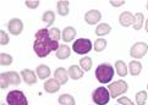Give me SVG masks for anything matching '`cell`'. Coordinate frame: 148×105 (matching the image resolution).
<instances>
[{"instance_id":"cell-17","label":"cell","mask_w":148,"mask_h":105,"mask_svg":"<svg viewBox=\"0 0 148 105\" xmlns=\"http://www.w3.org/2000/svg\"><path fill=\"white\" fill-rule=\"evenodd\" d=\"M55 54L59 60H66L71 55V48L67 44H60V46L55 51Z\"/></svg>"},{"instance_id":"cell-28","label":"cell","mask_w":148,"mask_h":105,"mask_svg":"<svg viewBox=\"0 0 148 105\" xmlns=\"http://www.w3.org/2000/svg\"><path fill=\"white\" fill-rule=\"evenodd\" d=\"M93 48H94V50H96L97 52L103 51L105 48H107V40H105L104 38L96 39V42H94V44H93Z\"/></svg>"},{"instance_id":"cell-18","label":"cell","mask_w":148,"mask_h":105,"mask_svg":"<svg viewBox=\"0 0 148 105\" xmlns=\"http://www.w3.org/2000/svg\"><path fill=\"white\" fill-rule=\"evenodd\" d=\"M115 71L120 77H125L129 73V67L126 66L125 61L118 60V61H115Z\"/></svg>"},{"instance_id":"cell-40","label":"cell","mask_w":148,"mask_h":105,"mask_svg":"<svg viewBox=\"0 0 148 105\" xmlns=\"http://www.w3.org/2000/svg\"><path fill=\"white\" fill-rule=\"evenodd\" d=\"M118 105H119V104H118Z\"/></svg>"},{"instance_id":"cell-22","label":"cell","mask_w":148,"mask_h":105,"mask_svg":"<svg viewBox=\"0 0 148 105\" xmlns=\"http://www.w3.org/2000/svg\"><path fill=\"white\" fill-rule=\"evenodd\" d=\"M110 32H112V27H110V25H108V23H99L96 28V34L99 37L107 35Z\"/></svg>"},{"instance_id":"cell-12","label":"cell","mask_w":148,"mask_h":105,"mask_svg":"<svg viewBox=\"0 0 148 105\" xmlns=\"http://www.w3.org/2000/svg\"><path fill=\"white\" fill-rule=\"evenodd\" d=\"M43 87H44V91H45L47 93L53 94V93H56L58 91H60L61 85L55 80V78H49V80H47V81L44 82Z\"/></svg>"},{"instance_id":"cell-14","label":"cell","mask_w":148,"mask_h":105,"mask_svg":"<svg viewBox=\"0 0 148 105\" xmlns=\"http://www.w3.org/2000/svg\"><path fill=\"white\" fill-rule=\"evenodd\" d=\"M76 33H77V31L73 28L72 26H67V27H65L64 29H62V32H61V39L64 40L65 43L72 42L73 39H75Z\"/></svg>"},{"instance_id":"cell-24","label":"cell","mask_w":148,"mask_h":105,"mask_svg":"<svg viewBox=\"0 0 148 105\" xmlns=\"http://www.w3.org/2000/svg\"><path fill=\"white\" fill-rule=\"evenodd\" d=\"M58 100H59L60 105H75L76 104L75 98H73L71 94H61Z\"/></svg>"},{"instance_id":"cell-29","label":"cell","mask_w":148,"mask_h":105,"mask_svg":"<svg viewBox=\"0 0 148 105\" xmlns=\"http://www.w3.org/2000/svg\"><path fill=\"white\" fill-rule=\"evenodd\" d=\"M0 64L1 66H10L12 64V56L6 52H1L0 54Z\"/></svg>"},{"instance_id":"cell-35","label":"cell","mask_w":148,"mask_h":105,"mask_svg":"<svg viewBox=\"0 0 148 105\" xmlns=\"http://www.w3.org/2000/svg\"><path fill=\"white\" fill-rule=\"evenodd\" d=\"M109 3L114 7H120V6H123V5L125 4V0H110Z\"/></svg>"},{"instance_id":"cell-3","label":"cell","mask_w":148,"mask_h":105,"mask_svg":"<svg viewBox=\"0 0 148 105\" xmlns=\"http://www.w3.org/2000/svg\"><path fill=\"white\" fill-rule=\"evenodd\" d=\"M110 98L112 97H110L108 88H105L103 86L96 88L92 92V100L97 105H107L110 100Z\"/></svg>"},{"instance_id":"cell-19","label":"cell","mask_w":148,"mask_h":105,"mask_svg":"<svg viewBox=\"0 0 148 105\" xmlns=\"http://www.w3.org/2000/svg\"><path fill=\"white\" fill-rule=\"evenodd\" d=\"M127 67H129V73L131 76H138L142 71V64L137 60L131 61Z\"/></svg>"},{"instance_id":"cell-15","label":"cell","mask_w":148,"mask_h":105,"mask_svg":"<svg viewBox=\"0 0 148 105\" xmlns=\"http://www.w3.org/2000/svg\"><path fill=\"white\" fill-rule=\"evenodd\" d=\"M1 76H4L5 78H6L10 85H12V86H18L21 83V78H22L17 72H15V71L1 72Z\"/></svg>"},{"instance_id":"cell-32","label":"cell","mask_w":148,"mask_h":105,"mask_svg":"<svg viewBox=\"0 0 148 105\" xmlns=\"http://www.w3.org/2000/svg\"><path fill=\"white\" fill-rule=\"evenodd\" d=\"M118 103H119V105H135V103L127 97H120L118 99Z\"/></svg>"},{"instance_id":"cell-39","label":"cell","mask_w":148,"mask_h":105,"mask_svg":"<svg viewBox=\"0 0 148 105\" xmlns=\"http://www.w3.org/2000/svg\"><path fill=\"white\" fill-rule=\"evenodd\" d=\"M1 105H8V104H1Z\"/></svg>"},{"instance_id":"cell-23","label":"cell","mask_w":148,"mask_h":105,"mask_svg":"<svg viewBox=\"0 0 148 105\" xmlns=\"http://www.w3.org/2000/svg\"><path fill=\"white\" fill-rule=\"evenodd\" d=\"M42 21L47 25V27H50V26L54 23L55 21V14L51 11V10H48V11H45L43 14V16H42Z\"/></svg>"},{"instance_id":"cell-38","label":"cell","mask_w":148,"mask_h":105,"mask_svg":"<svg viewBox=\"0 0 148 105\" xmlns=\"http://www.w3.org/2000/svg\"><path fill=\"white\" fill-rule=\"evenodd\" d=\"M147 91H148V85H147Z\"/></svg>"},{"instance_id":"cell-5","label":"cell","mask_w":148,"mask_h":105,"mask_svg":"<svg viewBox=\"0 0 148 105\" xmlns=\"http://www.w3.org/2000/svg\"><path fill=\"white\" fill-rule=\"evenodd\" d=\"M93 48L92 42L88 38H78L72 43V50L78 55H86Z\"/></svg>"},{"instance_id":"cell-10","label":"cell","mask_w":148,"mask_h":105,"mask_svg":"<svg viewBox=\"0 0 148 105\" xmlns=\"http://www.w3.org/2000/svg\"><path fill=\"white\" fill-rule=\"evenodd\" d=\"M21 77H22V81L26 83L27 86H33L37 83V75L36 72L29 70V69H25L21 71Z\"/></svg>"},{"instance_id":"cell-25","label":"cell","mask_w":148,"mask_h":105,"mask_svg":"<svg viewBox=\"0 0 148 105\" xmlns=\"http://www.w3.org/2000/svg\"><path fill=\"white\" fill-rule=\"evenodd\" d=\"M92 65H93V61L92 59L89 56H83L81 57V60H80V67L83 70V71H89L92 69Z\"/></svg>"},{"instance_id":"cell-16","label":"cell","mask_w":148,"mask_h":105,"mask_svg":"<svg viewBox=\"0 0 148 105\" xmlns=\"http://www.w3.org/2000/svg\"><path fill=\"white\" fill-rule=\"evenodd\" d=\"M69 77L71 78V80H80V78L83 77V73L84 71L80 67V65H71L70 67H69Z\"/></svg>"},{"instance_id":"cell-7","label":"cell","mask_w":148,"mask_h":105,"mask_svg":"<svg viewBox=\"0 0 148 105\" xmlns=\"http://www.w3.org/2000/svg\"><path fill=\"white\" fill-rule=\"evenodd\" d=\"M148 51V44L146 42H137L134 45L131 46L130 49V56L132 57L134 60L137 59H142Z\"/></svg>"},{"instance_id":"cell-4","label":"cell","mask_w":148,"mask_h":105,"mask_svg":"<svg viewBox=\"0 0 148 105\" xmlns=\"http://www.w3.org/2000/svg\"><path fill=\"white\" fill-rule=\"evenodd\" d=\"M127 89H129V85L126 83V81H123V80L114 81L112 83H109L108 86V91L112 98H119L120 95H123L124 93L127 92Z\"/></svg>"},{"instance_id":"cell-20","label":"cell","mask_w":148,"mask_h":105,"mask_svg":"<svg viewBox=\"0 0 148 105\" xmlns=\"http://www.w3.org/2000/svg\"><path fill=\"white\" fill-rule=\"evenodd\" d=\"M37 76H38V78H40V80H47L49 76H50V69H49V66H47V65H39V66H37Z\"/></svg>"},{"instance_id":"cell-9","label":"cell","mask_w":148,"mask_h":105,"mask_svg":"<svg viewBox=\"0 0 148 105\" xmlns=\"http://www.w3.org/2000/svg\"><path fill=\"white\" fill-rule=\"evenodd\" d=\"M100 20H102V14H100L99 10H96V9L89 10V11H87L86 15H84V21H86V23L91 25V26L97 25Z\"/></svg>"},{"instance_id":"cell-30","label":"cell","mask_w":148,"mask_h":105,"mask_svg":"<svg viewBox=\"0 0 148 105\" xmlns=\"http://www.w3.org/2000/svg\"><path fill=\"white\" fill-rule=\"evenodd\" d=\"M49 34H50V37L54 40H56V42H59V39H61V31L58 28V27H51V28H49Z\"/></svg>"},{"instance_id":"cell-26","label":"cell","mask_w":148,"mask_h":105,"mask_svg":"<svg viewBox=\"0 0 148 105\" xmlns=\"http://www.w3.org/2000/svg\"><path fill=\"white\" fill-rule=\"evenodd\" d=\"M145 23V15L142 12H136L135 14V23H134V28L136 31H140L142 28V26Z\"/></svg>"},{"instance_id":"cell-21","label":"cell","mask_w":148,"mask_h":105,"mask_svg":"<svg viewBox=\"0 0 148 105\" xmlns=\"http://www.w3.org/2000/svg\"><path fill=\"white\" fill-rule=\"evenodd\" d=\"M69 5H70V1H65V0H61V1L56 3L58 14L60 16H67L69 15Z\"/></svg>"},{"instance_id":"cell-27","label":"cell","mask_w":148,"mask_h":105,"mask_svg":"<svg viewBox=\"0 0 148 105\" xmlns=\"http://www.w3.org/2000/svg\"><path fill=\"white\" fill-rule=\"evenodd\" d=\"M135 102L136 105H146L147 102V92L146 91H140L136 93V97H135Z\"/></svg>"},{"instance_id":"cell-31","label":"cell","mask_w":148,"mask_h":105,"mask_svg":"<svg viewBox=\"0 0 148 105\" xmlns=\"http://www.w3.org/2000/svg\"><path fill=\"white\" fill-rule=\"evenodd\" d=\"M9 42H10L9 34L5 32L4 29H1L0 31V43H1V45H6V44H9Z\"/></svg>"},{"instance_id":"cell-33","label":"cell","mask_w":148,"mask_h":105,"mask_svg":"<svg viewBox=\"0 0 148 105\" xmlns=\"http://www.w3.org/2000/svg\"><path fill=\"white\" fill-rule=\"evenodd\" d=\"M25 5L28 9H37L39 6V1H38V0H26Z\"/></svg>"},{"instance_id":"cell-11","label":"cell","mask_w":148,"mask_h":105,"mask_svg":"<svg viewBox=\"0 0 148 105\" xmlns=\"http://www.w3.org/2000/svg\"><path fill=\"white\" fill-rule=\"evenodd\" d=\"M119 22L123 27H130V26H134L135 23V15L130 12V11H124L120 14L119 16Z\"/></svg>"},{"instance_id":"cell-1","label":"cell","mask_w":148,"mask_h":105,"mask_svg":"<svg viewBox=\"0 0 148 105\" xmlns=\"http://www.w3.org/2000/svg\"><path fill=\"white\" fill-rule=\"evenodd\" d=\"M60 46L59 42L54 40L49 34V28H40L34 34L33 50L38 57L48 56L51 51H56Z\"/></svg>"},{"instance_id":"cell-2","label":"cell","mask_w":148,"mask_h":105,"mask_svg":"<svg viewBox=\"0 0 148 105\" xmlns=\"http://www.w3.org/2000/svg\"><path fill=\"white\" fill-rule=\"evenodd\" d=\"M114 77V67L110 64H100L96 69V78L99 83L102 85H107V83H112L110 81Z\"/></svg>"},{"instance_id":"cell-34","label":"cell","mask_w":148,"mask_h":105,"mask_svg":"<svg viewBox=\"0 0 148 105\" xmlns=\"http://www.w3.org/2000/svg\"><path fill=\"white\" fill-rule=\"evenodd\" d=\"M9 86H10L9 81H8V80H6V78H5L4 76L0 75V88H1V89H6Z\"/></svg>"},{"instance_id":"cell-13","label":"cell","mask_w":148,"mask_h":105,"mask_svg":"<svg viewBox=\"0 0 148 105\" xmlns=\"http://www.w3.org/2000/svg\"><path fill=\"white\" fill-rule=\"evenodd\" d=\"M54 78L60 83V85H66L69 81V72L64 67H58L54 71Z\"/></svg>"},{"instance_id":"cell-36","label":"cell","mask_w":148,"mask_h":105,"mask_svg":"<svg viewBox=\"0 0 148 105\" xmlns=\"http://www.w3.org/2000/svg\"><path fill=\"white\" fill-rule=\"evenodd\" d=\"M145 28H146V32L148 33V18L146 20V23H145Z\"/></svg>"},{"instance_id":"cell-6","label":"cell","mask_w":148,"mask_h":105,"mask_svg":"<svg viewBox=\"0 0 148 105\" xmlns=\"http://www.w3.org/2000/svg\"><path fill=\"white\" fill-rule=\"evenodd\" d=\"M8 105H28V100L21 91H10L6 95Z\"/></svg>"},{"instance_id":"cell-8","label":"cell","mask_w":148,"mask_h":105,"mask_svg":"<svg viewBox=\"0 0 148 105\" xmlns=\"http://www.w3.org/2000/svg\"><path fill=\"white\" fill-rule=\"evenodd\" d=\"M8 29L12 35H20L23 29V22L20 18L14 17L8 22Z\"/></svg>"},{"instance_id":"cell-37","label":"cell","mask_w":148,"mask_h":105,"mask_svg":"<svg viewBox=\"0 0 148 105\" xmlns=\"http://www.w3.org/2000/svg\"><path fill=\"white\" fill-rule=\"evenodd\" d=\"M146 7H147V10H148V1H147V4H146Z\"/></svg>"}]
</instances>
